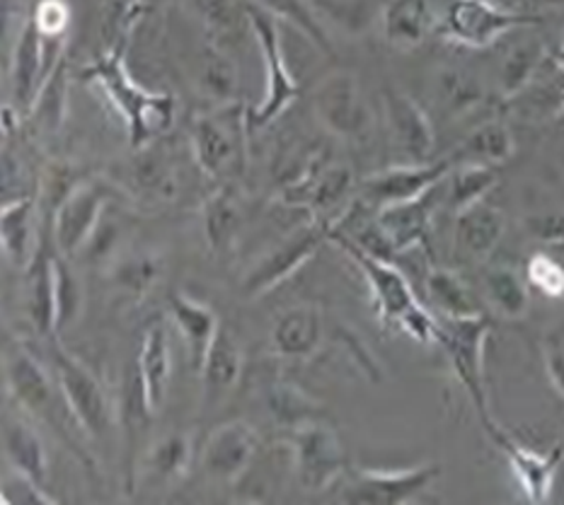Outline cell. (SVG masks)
I'll return each mask as SVG.
<instances>
[{"instance_id":"60d3db41","label":"cell","mask_w":564,"mask_h":505,"mask_svg":"<svg viewBox=\"0 0 564 505\" xmlns=\"http://www.w3.org/2000/svg\"><path fill=\"white\" fill-rule=\"evenodd\" d=\"M145 12H149V0H102L105 46H129L131 34L139 28Z\"/></svg>"},{"instance_id":"d4e9b609","label":"cell","mask_w":564,"mask_h":505,"mask_svg":"<svg viewBox=\"0 0 564 505\" xmlns=\"http://www.w3.org/2000/svg\"><path fill=\"white\" fill-rule=\"evenodd\" d=\"M505 213L485 199L456 216V232H453L456 250L468 259H475V262H482L497 250V244L505 238Z\"/></svg>"},{"instance_id":"44dd1931","label":"cell","mask_w":564,"mask_h":505,"mask_svg":"<svg viewBox=\"0 0 564 505\" xmlns=\"http://www.w3.org/2000/svg\"><path fill=\"white\" fill-rule=\"evenodd\" d=\"M325 341V315L317 305H293L276 317L272 349L286 361H308Z\"/></svg>"},{"instance_id":"7a4b0ae2","label":"cell","mask_w":564,"mask_h":505,"mask_svg":"<svg viewBox=\"0 0 564 505\" xmlns=\"http://www.w3.org/2000/svg\"><path fill=\"white\" fill-rule=\"evenodd\" d=\"M329 242L339 244L341 252L361 271L380 325L386 329H398L404 337L414 339L416 343H424V347H432V343L438 341V317L429 312L420 303L412 283L398 268L395 262H386V259L364 252L357 242L341 235L339 230L333 232Z\"/></svg>"},{"instance_id":"83f0119b","label":"cell","mask_w":564,"mask_h":505,"mask_svg":"<svg viewBox=\"0 0 564 505\" xmlns=\"http://www.w3.org/2000/svg\"><path fill=\"white\" fill-rule=\"evenodd\" d=\"M206 248L212 254L220 256L236 248V240L242 228V204L236 189V182L220 184V187L208 194L202 211Z\"/></svg>"},{"instance_id":"7402d4cb","label":"cell","mask_w":564,"mask_h":505,"mask_svg":"<svg viewBox=\"0 0 564 505\" xmlns=\"http://www.w3.org/2000/svg\"><path fill=\"white\" fill-rule=\"evenodd\" d=\"M56 259L58 252L48 248L44 235L40 240L28 271V312L36 334L54 337L56 329Z\"/></svg>"},{"instance_id":"7bdbcfd3","label":"cell","mask_w":564,"mask_h":505,"mask_svg":"<svg viewBox=\"0 0 564 505\" xmlns=\"http://www.w3.org/2000/svg\"><path fill=\"white\" fill-rule=\"evenodd\" d=\"M64 114H66V56L42 85L40 97H36V102L30 112V119L36 121L42 129L54 131L61 127Z\"/></svg>"},{"instance_id":"74e56055","label":"cell","mask_w":564,"mask_h":505,"mask_svg":"<svg viewBox=\"0 0 564 505\" xmlns=\"http://www.w3.org/2000/svg\"><path fill=\"white\" fill-rule=\"evenodd\" d=\"M139 157L133 163V177H137L139 189L145 196H153V199L170 201L177 196V177L175 169L170 167L167 160L161 151H155L153 145L137 151Z\"/></svg>"},{"instance_id":"bcb514c9","label":"cell","mask_w":564,"mask_h":505,"mask_svg":"<svg viewBox=\"0 0 564 505\" xmlns=\"http://www.w3.org/2000/svg\"><path fill=\"white\" fill-rule=\"evenodd\" d=\"M189 6L214 36L236 34L242 24H248V12L238 0H189Z\"/></svg>"},{"instance_id":"2e32d148","label":"cell","mask_w":564,"mask_h":505,"mask_svg":"<svg viewBox=\"0 0 564 505\" xmlns=\"http://www.w3.org/2000/svg\"><path fill=\"white\" fill-rule=\"evenodd\" d=\"M383 109L390 143L402 157L400 163L420 165L434 160L436 133L432 119L424 112V107L408 92L388 85L383 90Z\"/></svg>"},{"instance_id":"f907efd6","label":"cell","mask_w":564,"mask_h":505,"mask_svg":"<svg viewBox=\"0 0 564 505\" xmlns=\"http://www.w3.org/2000/svg\"><path fill=\"white\" fill-rule=\"evenodd\" d=\"M541 351L550 385H553L560 397H564V327L547 331L541 343Z\"/></svg>"},{"instance_id":"681fc988","label":"cell","mask_w":564,"mask_h":505,"mask_svg":"<svg viewBox=\"0 0 564 505\" xmlns=\"http://www.w3.org/2000/svg\"><path fill=\"white\" fill-rule=\"evenodd\" d=\"M0 501L6 505L10 503H44V505H52L58 503L52 494H48L46 486L32 482L30 476L12 472L10 476H6L3 482V494H0Z\"/></svg>"},{"instance_id":"4dcf8cb0","label":"cell","mask_w":564,"mask_h":505,"mask_svg":"<svg viewBox=\"0 0 564 505\" xmlns=\"http://www.w3.org/2000/svg\"><path fill=\"white\" fill-rule=\"evenodd\" d=\"M545 48L541 42L525 40L513 44L509 52L501 58L499 66V97L505 102L517 100V97L529 88L533 78L538 76V70L545 64Z\"/></svg>"},{"instance_id":"8992f818","label":"cell","mask_w":564,"mask_h":505,"mask_svg":"<svg viewBox=\"0 0 564 505\" xmlns=\"http://www.w3.org/2000/svg\"><path fill=\"white\" fill-rule=\"evenodd\" d=\"M245 12H248V28L254 34V44L260 48L264 64V95L262 100L250 109V129L254 131L274 124V121L299 100L301 85L289 68L276 20L252 3L245 6Z\"/></svg>"},{"instance_id":"d590c367","label":"cell","mask_w":564,"mask_h":505,"mask_svg":"<svg viewBox=\"0 0 564 505\" xmlns=\"http://www.w3.org/2000/svg\"><path fill=\"white\" fill-rule=\"evenodd\" d=\"M351 189H354L351 167L329 163L325 165L321 175L311 182V187L301 194L296 206L308 208V211H313V218H325L323 211L327 213L329 208L337 206L347 194H351Z\"/></svg>"},{"instance_id":"9c48e42d","label":"cell","mask_w":564,"mask_h":505,"mask_svg":"<svg viewBox=\"0 0 564 505\" xmlns=\"http://www.w3.org/2000/svg\"><path fill=\"white\" fill-rule=\"evenodd\" d=\"M115 191L102 179H80L52 213V242L61 256L73 259L88 248L107 216Z\"/></svg>"},{"instance_id":"ba28073f","label":"cell","mask_w":564,"mask_h":505,"mask_svg":"<svg viewBox=\"0 0 564 505\" xmlns=\"http://www.w3.org/2000/svg\"><path fill=\"white\" fill-rule=\"evenodd\" d=\"M289 452L296 482L308 494H323L347 472V452L325 418L291 428Z\"/></svg>"},{"instance_id":"30bf717a","label":"cell","mask_w":564,"mask_h":505,"mask_svg":"<svg viewBox=\"0 0 564 505\" xmlns=\"http://www.w3.org/2000/svg\"><path fill=\"white\" fill-rule=\"evenodd\" d=\"M66 42H48L36 30L32 18L24 20L22 30L18 34L15 48H12L10 58V107L15 109L20 117H30L32 107L40 97L42 85L52 76L54 68L64 61Z\"/></svg>"},{"instance_id":"c3c4849f","label":"cell","mask_w":564,"mask_h":505,"mask_svg":"<svg viewBox=\"0 0 564 505\" xmlns=\"http://www.w3.org/2000/svg\"><path fill=\"white\" fill-rule=\"evenodd\" d=\"M30 18L44 40L66 42L73 20V10L66 0H36Z\"/></svg>"},{"instance_id":"d6a6232c","label":"cell","mask_w":564,"mask_h":505,"mask_svg":"<svg viewBox=\"0 0 564 505\" xmlns=\"http://www.w3.org/2000/svg\"><path fill=\"white\" fill-rule=\"evenodd\" d=\"M460 153L463 163H482L497 167L501 163H509L513 153H517V139H513L505 121L489 119L465 139Z\"/></svg>"},{"instance_id":"ab89813d","label":"cell","mask_w":564,"mask_h":505,"mask_svg":"<svg viewBox=\"0 0 564 505\" xmlns=\"http://www.w3.org/2000/svg\"><path fill=\"white\" fill-rule=\"evenodd\" d=\"M163 276V259L158 254H133L121 259L112 268V278L119 290L131 298H143L145 293L155 288Z\"/></svg>"},{"instance_id":"f1b7e54d","label":"cell","mask_w":564,"mask_h":505,"mask_svg":"<svg viewBox=\"0 0 564 505\" xmlns=\"http://www.w3.org/2000/svg\"><path fill=\"white\" fill-rule=\"evenodd\" d=\"M3 454L12 472L30 476L32 482L48 484V452L42 436L22 418H6Z\"/></svg>"},{"instance_id":"f5cc1de1","label":"cell","mask_w":564,"mask_h":505,"mask_svg":"<svg viewBox=\"0 0 564 505\" xmlns=\"http://www.w3.org/2000/svg\"><path fill=\"white\" fill-rule=\"evenodd\" d=\"M487 3H492L501 10H509V12H523L531 0H487Z\"/></svg>"},{"instance_id":"f546056e","label":"cell","mask_w":564,"mask_h":505,"mask_svg":"<svg viewBox=\"0 0 564 505\" xmlns=\"http://www.w3.org/2000/svg\"><path fill=\"white\" fill-rule=\"evenodd\" d=\"M499 184V172L495 165L482 163H456L451 175L444 182V201L453 216H458L465 208L480 204L487 194Z\"/></svg>"},{"instance_id":"e575fe53","label":"cell","mask_w":564,"mask_h":505,"mask_svg":"<svg viewBox=\"0 0 564 505\" xmlns=\"http://www.w3.org/2000/svg\"><path fill=\"white\" fill-rule=\"evenodd\" d=\"M252 6L262 8L274 20L289 22L293 30H299L305 40L317 48V52H323L325 56H335L333 40H329L323 22L317 20L313 8L305 3V0H252Z\"/></svg>"},{"instance_id":"836d02e7","label":"cell","mask_w":564,"mask_h":505,"mask_svg":"<svg viewBox=\"0 0 564 505\" xmlns=\"http://www.w3.org/2000/svg\"><path fill=\"white\" fill-rule=\"evenodd\" d=\"M426 298L438 317H470L477 315L470 288L465 286L458 274L448 268H432L424 278Z\"/></svg>"},{"instance_id":"484cf974","label":"cell","mask_w":564,"mask_h":505,"mask_svg":"<svg viewBox=\"0 0 564 505\" xmlns=\"http://www.w3.org/2000/svg\"><path fill=\"white\" fill-rule=\"evenodd\" d=\"M34 218L36 199L32 194H22L15 196V199L3 201V211H0V240H3V252L12 266L28 268L36 248H40L42 232H36Z\"/></svg>"},{"instance_id":"9a60e30c","label":"cell","mask_w":564,"mask_h":505,"mask_svg":"<svg viewBox=\"0 0 564 505\" xmlns=\"http://www.w3.org/2000/svg\"><path fill=\"white\" fill-rule=\"evenodd\" d=\"M315 114L321 124L341 141H361L371 127L359 80L351 73H335L321 83L313 95Z\"/></svg>"},{"instance_id":"5bb4252c","label":"cell","mask_w":564,"mask_h":505,"mask_svg":"<svg viewBox=\"0 0 564 505\" xmlns=\"http://www.w3.org/2000/svg\"><path fill=\"white\" fill-rule=\"evenodd\" d=\"M485 433L489 436V440L495 442V448L507 458L525 501L547 503L550 498H553L557 474L562 470V460H564L562 446H557L553 450H545V452L535 450L531 446H525V442L513 438L509 430H505L499 424L487 428Z\"/></svg>"},{"instance_id":"d6986e66","label":"cell","mask_w":564,"mask_h":505,"mask_svg":"<svg viewBox=\"0 0 564 505\" xmlns=\"http://www.w3.org/2000/svg\"><path fill=\"white\" fill-rule=\"evenodd\" d=\"M444 199V182L426 191L420 199L395 204L376 211V220L380 230L386 232L388 242L392 244L395 254L412 252L422 248L429 240V230H432V220L436 206Z\"/></svg>"},{"instance_id":"ffe728a7","label":"cell","mask_w":564,"mask_h":505,"mask_svg":"<svg viewBox=\"0 0 564 505\" xmlns=\"http://www.w3.org/2000/svg\"><path fill=\"white\" fill-rule=\"evenodd\" d=\"M170 349L173 347H170L165 325L153 322L143 331L133 382H137L143 406L151 414L161 409L167 397L170 377H173V351Z\"/></svg>"},{"instance_id":"277c9868","label":"cell","mask_w":564,"mask_h":505,"mask_svg":"<svg viewBox=\"0 0 564 505\" xmlns=\"http://www.w3.org/2000/svg\"><path fill=\"white\" fill-rule=\"evenodd\" d=\"M489 334H492V322L485 312L470 317H438L436 347L444 349L451 373L470 397L485 430L497 424L489 414L485 387V347Z\"/></svg>"},{"instance_id":"1f68e13d","label":"cell","mask_w":564,"mask_h":505,"mask_svg":"<svg viewBox=\"0 0 564 505\" xmlns=\"http://www.w3.org/2000/svg\"><path fill=\"white\" fill-rule=\"evenodd\" d=\"M485 298L505 319H523L531 307V286L525 276L509 266H497L485 276Z\"/></svg>"},{"instance_id":"603a6c76","label":"cell","mask_w":564,"mask_h":505,"mask_svg":"<svg viewBox=\"0 0 564 505\" xmlns=\"http://www.w3.org/2000/svg\"><path fill=\"white\" fill-rule=\"evenodd\" d=\"M170 317H173V325L180 331V337L185 339L187 351H189V363L196 373L206 359L208 349L220 331L218 315L214 312L212 305L192 298V295L175 290L170 295Z\"/></svg>"},{"instance_id":"e0dca14e","label":"cell","mask_w":564,"mask_h":505,"mask_svg":"<svg viewBox=\"0 0 564 505\" xmlns=\"http://www.w3.org/2000/svg\"><path fill=\"white\" fill-rule=\"evenodd\" d=\"M257 450H260V436L250 424H218L202 448V466L206 476L218 484H238L248 474Z\"/></svg>"},{"instance_id":"8d00e7d4","label":"cell","mask_w":564,"mask_h":505,"mask_svg":"<svg viewBox=\"0 0 564 505\" xmlns=\"http://www.w3.org/2000/svg\"><path fill=\"white\" fill-rule=\"evenodd\" d=\"M192 466V438L182 430L165 433L161 440L153 442L149 450V470L163 484H175L185 479Z\"/></svg>"},{"instance_id":"f35d334b","label":"cell","mask_w":564,"mask_h":505,"mask_svg":"<svg viewBox=\"0 0 564 505\" xmlns=\"http://www.w3.org/2000/svg\"><path fill=\"white\" fill-rule=\"evenodd\" d=\"M269 404H272L269 409L276 416V421L281 426H289V430L325 418L323 404H317L311 394H305L299 389V385H291V382L276 385L272 394H269Z\"/></svg>"},{"instance_id":"f6af8a7d","label":"cell","mask_w":564,"mask_h":505,"mask_svg":"<svg viewBox=\"0 0 564 505\" xmlns=\"http://www.w3.org/2000/svg\"><path fill=\"white\" fill-rule=\"evenodd\" d=\"M83 310V286L80 278L73 274L66 256L56 259V329L54 337L76 322Z\"/></svg>"},{"instance_id":"5b68a950","label":"cell","mask_w":564,"mask_h":505,"mask_svg":"<svg viewBox=\"0 0 564 505\" xmlns=\"http://www.w3.org/2000/svg\"><path fill=\"white\" fill-rule=\"evenodd\" d=\"M52 339L48 359H52V371L73 421L90 440L107 438L115 426V406L109 402L107 389L78 355L61 347L58 337Z\"/></svg>"},{"instance_id":"8fae6325","label":"cell","mask_w":564,"mask_h":505,"mask_svg":"<svg viewBox=\"0 0 564 505\" xmlns=\"http://www.w3.org/2000/svg\"><path fill=\"white\" fill-rule=\"evenodd\" d=\"M538 18L501 10L487 0H451L441 20V36L465 48H489L507 34L533 28Z\"/></svg>"},{"instance_id":"4316f807","label":"cell","mask_w":564,"mask_h":505,"mask_svg":"<svg viewBox=\"0 0 564 505\" xmlns=\"http://www.w3.org/2000/svg\"><path fill=\"white\" fill-rule=\"evenodd\" d=\"M436 28L434 0H388L383 8V34L398 52L422 46Z\"/></svg>"},{"instance_id":"6da1fadb","label":"cell","mask_w":564,"mask_h":505,"mask_svg":"<svg viewBox=\"0 0 564 505\" xmlns=\"http://www.w3.org/2000/svg\"><path fill=\"white\" fill-rule=\"evenodd\" d=\"M80 78L115 109L133 151L153 145L175 127L177 97L173 92H153L133 80L127 66V44L105 46V52L80 70Z\"/></svg>"},{"instance_id":"52a82bcc","label":"cell","mask_w":564,"mask_h":505,"mask_svg":"<svg viewBox=\"0 0 564 505\" xmlns=\"http://www.w3.org/2000/svg\"><path fill=\"white\" fill-rule=\"evenodd\" d=\"M339 216H325L313 218L308 226H301L291 232L289 238L281 240L276 248L269 252L260 264L252 266V271L242 281V295L245 298H262V295L272 293L281 283L289 281L296 271L308 264L325 242H329L333 232L341 226Z\"/></svg>"},{"instance_id":"ac0fdd59","label":"cell","mask_w":564,"mask_h":505,"mask_svg":"<svg viewBox=\"0 0 564 505\" xmlns=\"http://www.w3.org/2000/svg\"><path fill=\"white\" fill-rule=\"evenodd\" d=\"M6 385L18 406L40 418L56 416L54 406L61 397L56 377L30 349L18 347L6 361Z\"/></svg>"},{"instance_id":"cb8c5ba5","label":"cell","mask_w":564,"mask_h":505,"mask_svg":"<svg viewBox=\"0 0 564 505\" xmlns=\"http://www.w3.org/2000/svg\"><path fill=\"white\" fill-rule=\"evenodd\" d=\"M245 367V355L240 343L232 331L220 327L212 349L199 367L202 385H204V404L216 406L224 402L228 394L238 387Z\"/></svg>"},{"instance_id":"ee69618b","label":"cell","mask_w":564,"mask_h":505,"mask_svg":"<svg viewBox=\"0 0 564 505\" xmlns=\"http://www.w3.org/2000/svg\"><path fill=\"white\" fill-rule=\"evenodd\" d=\"M202 90L206 97H212L216 105H228V102H238L236 92H238V73L232 61L220 54L218 48H212L208 56L204 58V70H202Z\"/></svg>"},{"instance_id":"816d5d0a","label":"cell","mask_w":564,"mask_h":505,"mask_svg":"<svg viewBox=\"0 0 564 505\" xmlns=\"http://www.w3.org/2000/svg\"><path fill=\"white\" fill-rule=\"evenodd\" d=\"M529 232L545 244H557L564 248V216L562 213H545L529 220Z\"/></svg>"},{"instance_id":"3957f363","label":"cell","mask_w":564,"mask_h":505,"mask_svg":"<svg viewBox=\"0 0 564 505\" xmlns=\"http://www.w3.org/2000/svg\"><path fill=\"white\" fill-rule=\"evenodd\" d=\"M250 109L240 102L216 105L192 121L189 145L194 163L220 184L236 182L248 167Z\"/></svg>"},{"instance_id":"db71d44e","label":"cell","mask_w":564,"mask_h":505,"mask_svg":"<svg viewBox=\"0 0 564 505\" xmlns=\"http://www.w3.org/2000/svg\"><path fill=\"white\" fill-rule=\"evenodd\" d=\"M545 3H550V6H562V8H564V0H545Z\"/></svg>"},{"instance_id":"7c38bea8","label":"cell","mask_w":564,"mask_h":505,"mask_svg":"<svg viewBox=\"0 0 564 505\" xmlns=\"http://www.w3.org/2000/svg\"><path fill=\"white\" fill-rule=\"evenodd\" d=\"M453 167H456V160L453 157H434L429 160V163L420 165L398 163L388 169L373 172L371 177H366L361 182L359 199L369 206L373 213L380 211V208L420 199L426 191L438 187L441 182H446Z\"/></svg>"},{"instance_id":"7dc6e473","label":"cell","mask_w":564,"mask_h":505,"mask_svg":"<svg viewBox=\"0 0 564 505\" xmlns=\"http://www.w3.org/2000/svg\"><path fill=\"white\" fill-rule=\"evenodd\" d=\"M523 276L529 281V286L543 293L545 298L564 300V256L553 252H535L525 262Z\"/></svg>"},{"instance_id":"b9f144b4","label":"cell","mask_w":564,"mask_h":505,"mask_svg":"<svg viewBox=\"0 0 564 505\" xmlns=\"http://www.w3.org/2000/svg\"><path fill=\"white\" fill-rule=\"evenodd\" d=\"M438 100L451 117H460L485 100V90L480 80L468 73L444 70L438 76Z\"/></svg>"},{"instance_id":"4fadbf2b","label":"cell","mask_w":564,"mask_h":505,"mask_svg":"<svg viewBox=\"0 0 564 505\" xmlns=\"http://www.w3.org/2000/svg\"><path fill=\"white\" fill-rule=\"evenodd\" d=\"M438 476L441 466L436 462L408 466V470H359L341 491V501L359 505L412 503L424 496Z\"/></svg>"}]
</instances>
